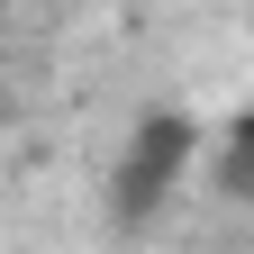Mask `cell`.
Masks as SVG:
<instances>
[{"label": "cell", "instance_id": "6da1fadb", "mask_svg": "<svg viewBox=\"0 0 254 254\" xmlns=\"http://www.w3.org/2000/svg\"><path fill=\"white\" fill-rule=\"evenodd\" d=\"M190 164H200V127H190L182 109L136 118V127H127V145H118V173H109V209H118V227L164 218V200L182 190Z\"/></svg>", "mask_w": 254, "mask_h": 254}, {"label": "cell", "instance_id": "7a4b0ae2", "mask_svg": "<svg viewBox=\"0 0 254 254\" xmlns=\"http://www.w3.org/2000/svg\"><path fill=\"white\" fill-rule=\"evenodd\" d=\"M218 182H227L236 200H254V118L227 127V164H218Z\"/></svg>", "mask_w": 254, "mask_h": 254}, {"label": "cell", "instance_id": "3957f363", "mask_svg": "<svg viewBox=\"0 0 254 254\" xmlns=\"http://www.w3.org/2000/svg\"><path fill=\"white\" fill-rule=\"evenodd\" d=\"M245 209H254V200H245Z\"/></svg>", "mask_w": 254, "mask_h": 254}]
</instances>
